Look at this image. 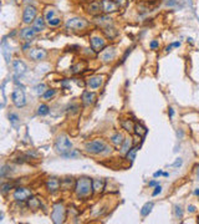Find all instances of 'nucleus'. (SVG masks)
<instances>
[{"mask_svg": "<svg viewBox=\"0 0 199 224\" xmlns=\"http://www.w3.org/2000/svg\"><path fill=\"white\" fill-rule=\"evenodd\" d=\"M13 187H14V184H11V183H4V184L1 186V192H3V193L10 192V189H13Z\"/></svg>", "mask_w": 199, "mask_h": 224, "instance_id": "nucleus-39", "label": "nucleus"}, {"mask_svg": "<svg viewBox=\"0 0 199 224\" xmlns=\"http://www.w3.org/2000/svg\"><path fill=\"white\" fill-rule=\"evenodd\" d=\"M75 192H76V196L79 198H85L87 196H90L94 192L92 189V179H90L87 177H81L76 181V184H75Z\"/></svg>", "mask_w": 199, "mask_h": 224, "instance_id": "nucleus-2", "label": "nucleus"}, {"mask_svg": "<svg viewBox=\"0 0 199 224\" xmlns=\"http://www.w3.org/2000/svg\"><path fill=\"white\" fill-rule=\"evenodd\" d=\"M168 116H169V118H173V116H174V110L172 107H169V110H168Z\"/></svg>", "mask_w": 199, "mask_h": 224, "instance_id": "nucleus-47", "label": "nucleus"}, {"mask_svg": "<svg viewBox=\"0 0 199 224\" xmlns=\"http://www.w3.org/2000/svg\"><path fill=\"white\" fill-rule=\"evenodd\" d=\"M9 121H10V123L13 124L14 127H16V124H18V123L20 122L18 113H14V112H11V113L9 115Z\"/></svg>", "mask_w": 199, "mask_h": 224, "instance_id": "nucleus-34", "label": "nucleus"}, {"mask_svg": "<svg viewBox=\"0 0 199 224\" xmlns=\"http://www.w3.org/2000/svg\"><path fill=\"white\" fill-rule=\"evenodd\" d=\"M182 163H183V161H182V158H177V161L172 164V167H180Z\"/></svg>", "mask_w": 199, "mask_h": 224, "instance_id": "nucleus-44", "label": "nucleus"}, {"mask_svg": "<svg viewBox=\"0 0 199 224\" xmlns=\"http://www.w3.org/2000/svg\"><path fill=\"white\" fill-rule=\"evenodd\" d=\"M75 184H76V182H73L72 178H64L61 181V189L69 190L71 188H75Z\"/></svg>", "mask_w": 199, "mask_h": 224, "instance_id": "nucleus-24", "label": "nucleus"}, {"mask_svg": "<svg viewBox=\"0 0 199 224\" xmlns=\"http://www.w3.org/2000/svg\"><path fill=\"white\" fill-rule=\"evenodd\" d=\"M81 100H82V103H84L85 106H90L96 101V94L91 92V91H85L81 96Z\"/></svg>", "mask_w": 199, "mask_h": 224, "instance_id": "nucleus-17", "label": "nucleus"}, {"mask_svg": "<svg viewBox=\"0 0 199 224\" xmlns=\"http://www.w3.org/2000/svg\"><path fill=\"white\" fill-rule=\"evenodd\" d=\"M135 133L139 137H144L147 133V128L144 126H142L141 123H136L135 124Z\"/></svg>", "mask_w": 199, "mask_h": 224, "instance_id": "nucleus-28", "label": "nucleus"}, {"mask_svg": "<svg viewBox=\"0 0 199 224\" xmlns=\"http://www.w3.org/2000/svg\"><path fill=\"white\" fill-rule=\"evenodd\" d=\"M122 128L123 130H126L127 132H135V123L132 122V120H124V121H122Z\"/></svg>", "mask_w": 199, "mask_h": 224, "instance_id": "nucleus-27", "label": "nucleus"}, {"mask_svg": "<svg viewBox=\"0 0 199 224\" xmlns=\"http://www.w3.org/2000/svg\"><path fill=\"white\" fill-rule=\"evenodd\" d=\"M188 212L189 213H194L195 212V207L194 205H188Z\"/></svg>", "mask_w": 199, "mask_h": 224, "instance_id": "nucleus-48", "label": "nucleus"}, {"mask_svg": "<svg viewBox=\"0 0 199 224\" xmlns=\"http://www.w3.org/2000/svg\"><path fill=\"white\" fill-rule=\"evenodd\" d=\"M85 66H86L85 62L77 64L76 66H73V67H72V72H73V73H80V72H82V71H85V70H82V67H85Z\"/></svg>", "mask_w": 199, "mask_h": 224, "instance_id": "nucleus-37", "label": "nucleus"}, {"mask_svg": "<svg viewBox=\"0 0 199 224\" xmlns=\"http://www.w3.org/2000/svg\"><path fill=\"white\" fill-rule=\"evenodd\" d=\"M198 176H199V169H198Z\"/></svg>", "mask_w": 199, "mask_h": 224, "instance_id": "nucleus-53", "label": "nucleus"}, {"mask_svg": "<svg viewBox=\"0 0 199 224\" xmlns=\"http://www.w3.org/2000/svg\"><path fill=\"white\" fill-rule=\"evenodd\" d=\"M105 186H106L105 179H101V178L92 179V189H94V192H95V193L102 192V190L105 189Z\"/></svg>", "mask_w": 199, "mask_h": 224, "instance_id": "nucleus-19", "label": "nucleus"}, {"mask_svg": "<svg viewBox=\"0 0 199 224\" xmlns=\"http://www.w3.org/2000/svg\"><path fill=\"white\" fill-rule=\"evenodd\" d=\"M194 194L199 197V189H195V190H194Z\"/></svg>", "mask_w": 199, "mask_h": 224, "instance_id": "nucleus-52", "label": "nucleus"}, {"mask_svg": "<svg viewBox=\"0 0 199 224\" xmlns=\"http://www.w3.org/2000/svg\"><path fill=\"white\" fill-rule=\"evenodd\" d=\"M13 69H14V72H15V77H20L26 72L28 66L25 65V62L21 61V60H15L13 62Z\"/></svg>", "mask_w": 199, "mask_h": 224, "instance_id": "nucleus-12", "label": "nucleus"}, {"mask_svg": "<svg viewBox=\"0 0 199 224\" xmlns=\"http://www.w3.org/2000/svg\"><path fill=\"white\" fill-rule=\"evenodd\" d=\"M36 15H37V9H36V7L34 5H28L24 9V13H22V21L25 24L34 22L35 19H36Z\"/></svg>", "mask_w": 199, "mask_h": 224, "instance_id": "nucleus-7", "label": "nucleus"}, {"mask_svg": "<svg viewBox=\"0 0 199 224\" xmlns=\"http://www.w3.org/2000/svg\"><path fill=\"white\" fill-rule=\"evenodd\" d=\"M36 35V31L34 30V28H25L20 31V37L25 41H30L35 37Z\"/></svg>", "mask_w": 199, "mask_h": 224, "instance_id": "nucleus-18", "label": "nucleus"}, {"mask_svg": "<svg viewBox=\"0 0 199 224\" xmlns=\"http://www.w3.org/2000/svg\"><path fill=\"white\" fill-rule=\"evenodd\" d=\"M54 148H55L56 153H59L62 157V156H65L66 153H69L72 149V143H71V141L69 139V137L66 135H60V136H57V138L55 139Z\"/></svg>", "mask_w": 199, "mask_h": 224, "instance_id": "nucleus-3", "label": "nucleus"}, {"mask_svg": "<svg viewBox=\"0 0 199 224\" xmlns=\"http://www.w3.org/2000/svg\"><path fill=\"white\" fill-rule=\"evenodd\" d=\"M158 184H159V183H158V182H157V181H152V182H149V187H157Z\"/></svg>", "mask_w": 199, "mask_h": 224, "instance_id": "nucleus-49", "label": "nucleus"}, {"mask_svg": "<svg viewBox=\"0 0 199 224\" xmlns=\"http://www.w3.org/2000/svg\"><path fill=\"white\" fill-rule=\"evenodd\" d=\"M49 112H50V107L47 105H45V103L40 105L37 107V115H40V116H46Z\"/></svg>", "mask_w": 199, "mask_h": 224, "instance_id": "nucleus-31", "label": "nucleus"}, {"mask_svg": "<svg viewBox=\"0 0 199 224\" xmlns=\"http://www.w3.org/2000/svg\"><path fill=\"white\" fill-rule=\"evenodd\" d=\"M61 86H62L64 88H70V80H64V81L61 82Z\"/></svg>", "mask_w": 199, "mask_h": 224, "instance_id": "nucleus-43", "label": "nucleus"}, {"mask_svg": "<svg viewBox=\"0 0 199 224\" xmlns=\"http://www.w3.org/2000/svg\"><path fill=\"white\" fill-rule=\"evenodd\" d=\"M88 25V22L82 18H72L66 21V28L71 30H82Z\"/></svg>", "mask_w": 199, "mask_h": 224, "instance_id": "nucleus-8", "label": "nucleus"}, {"mask_svg": "<svg viewBox=\"0 0 199 224\" xmlns=\"http://www.w3.org/2000/svg\"><path fill=\"white\" fill-rule=\"evenodd\" d=\"M55 94H56V90H54V88L46 90V91H45V94L43 95V98H44V100H49V98L54 97V96H55Z\"/></svg>", "mask_w": 199, "mask_h": 224, "instance_id": "nucleus-36", "label": "nucleus"}, {"mask_svg": "<svg viewBox=\"0 0 199 224\" xmlns=\"http://www.w3.org/2000/svg\"><path fill=\"white\" fill-rule=\"evenodd\" d=\"M71 110V113H77L79 112V106L77 105H71L69 107V111Z\"/></svg>", "mask_w": 199, "mask_h": 224, "instance_id": "nucleus-42", "label": "nucleus"}, {"mask_svg": "<svg viewBox=\"0 0 199 224\" xmlns=\"http://www.w3.org/2000/svg\"><path fill=\"white\" fill-rule=\"evenodd\" d=\"M152 208H153V202L146 203V204L142 207V209H141V215H142V217H147V215L152 212Z\"/></svg>", "mask_w": 199, "mask_h": 224, "instance_id": "nucleus-29", "label": "nucleus"}, {"mask_svg": "<svg viewBox=\"0 0 199 224\" xmlns=\"http://www.w3.org/2000/svg\"><path fill=\"white\" fill-rule=\"evenodd\" d=\"M103 84V77L102 76H94V77H90L87 81H86V85L92 88V90H96L98 87H101Z\"/></svg>", "mask_w": 199, "mask_h": 224, "instance_id": "nucleus-16", "label": "nucleus"}, {"mask_svg": "<svg viewBox=\"0 0 199 224\" xmlns=\"http://www.w3.org/2000/svg\"><path fill=\"white\" fill-rule=\"evenodd\" d=\"M34 90H35V92H36L39 96H43V95L45 94V91H46L47 88H46V85H45V84H39V85H36V86H35V88H34Z\"/></svg>", "mask_w": 199, "mask_h": 224, "instance_id": "nucleus-33", "label": "nucleus"}, {"mask_svg": "<svg viewBox=\"0 0 199 224\" xmlns=\"http://www.w3.org/2000/svg\"><path fill=\"white\" fill-rule=\"evenodd\" d=\"M123 141H124V138H123V135L121 132H116V133H113L111 136V142L114 146H121L123 143Z\"/></svg>", "mask_w": 199, "mask_h": 224, "instance_id": "nucleus-25", "label": "nucleus"}, {"mask_svg": "<svg viewBox=\"0 0 199 224\" xmlns=\"http://www.w3.org/2000/svg\"><path fill=\"white\" fill-rule=\"evenodd\" d=\"M163 173H164L163 171H157V172H154V173H153V177H154V178H158V177L163 176Z\"/></svg>", "mask_w": 199, "mask_h": 224, "instance_id": "nucleus-46", "label": "nucleus"}, {"mask_svg": "<svg viewBox=\"0 0 199 224\" xmlns=\"http://www.w3.org/2000/svg\"><path fill=\"white\" fill-rule=\"evenodd\" d=\"M46 189L50 193H56L57 190L61 189V181L55 177H51L46 181Z\"/></svg>", "mask_w": 199, "mask_h": 224, "instance_id": "nucleus-11", "label": "nucleus"}, {"mask_svg": "<svg viewBox=\"0 0 199 224\" xmlns=\"http://www.w3.org/2000/svg\"><path fill=\"white\" fill-rule=\"evenodd\" d=\"M174 213H176V218H182V217H183V211H182L180 205L174 207Z\"/></svg>", "mask_w": 199, "mask_h": 224, "instance_id": "nucleus-38", "label": "nucleus"}, {"mask_svg": "<svg viewBox=\"0 0 199 224\" xmlns=\"http://www.w3.org/2000/svg\"><path fill=\"white\" fill-rule=\"evenodd\" d=\"M90 44H91V49H92L95 52L102 51V50L106 47L105 40H103L102 37H100V36H94V37H91Z\"/></svg>", "mask_w": 199, "mask_h": 224, "instance_id": "nucleus-10", "label": "nucleus"}, {"mask_svg": "<svg viewBox=\"0 0 199 224\" xmlns=\"http://www.w3.org/2000/svg\"><path fill=\"white\" fill-rule=\"evenodd\" d=\"M161 192H162V187L158 184V186H157L156 188H154V190H153V192H152V196L153 197H156V196H158V194H161Z\"/></svg>", "mask_w": 199, "mask_h": 224, "instance_id": "nucleus-40", "label": "nucleus"}, {"mask_svg": "<svg viewBox=\"0 0 199 224\" xmlns=\"http://www.w3.org/2000/svg\"><path fill=\"white\" fill-rule=\"evenodd\" d=\"M11 101L16 107H24L26 105V97H25V92L22 88L16 87L13 91V95H11Z\"/></svg>", "mask_w": 199, "mask_h": 224, "instance_id": "nucleus-6", "label": "nucleus"}, {"mask_svg": "<svg viewBox=\"0 0 199 224\" xmlns=\"http://www.w3.org/2000/svg\"><path fill=\"white\" fill-rule=\"evenodd\" d=\"M80 156H81V153L77 151V149H71L69 153H66V154L62 156V157H64V158H70V160H72V158H77V157H80Z\"/></svg>", "mask_w": 199, "mask_h": 224, "instance_id": "nucleus-32", "label": "nucleus"}, {"mask_svg": "<svg viewBox=\"0 0 199 224\" xmlns=\"http://www.w3.org/2000/svg\"><path fill=\"white\" fill-rule=\"evenodd\" d=\"M51 219L55 224H60L64 223L66 219V209L62 203H56L52 208V213H51Z\"/></svg>", "mask_w": 199, "mask_h": 224, "instance_id": "nucleus-4", "label": "nucleus"}, {"mask_svg": "<svg viewBox=\"0 0 199 224\" xmlns=\"http://www.w3.org/2000/svg\"><path fill=\"white\" fill-rule=\"evenodd\" d=\"M102 10L107 14H110V13H114V11H117L118 10V5L116 1H112V0H102Z\"/></svg>", "mask_w": 199, "mask_h": 224, "instance_id": "nucleus-14", "label": "nucleus"}, {"mask_svg": "<svg viewBox=\"0 0 199 224\" xmlns=\"http://www.w3.org/2000/svg\"><path fill=\"white\" fill-rule=\"evenodd\" d=\"M32 24H34V25H32V28H34V30L36 32H40V31H43L45 29V19L41 18V16H40V18H36L35 21Z\"/></svg>", "mask_w": 199, "mask_h": 224, "instance_id": "nucleus-23", "label": "nucleus"}, {"mask_svg": "<svg viewBox=\"0 0 199 224\" xmlns=\"http://www.w3.org/2000/svg\"><path fill=\"white\" fill-rule=\"evenodd\" d=\"M111 18L108 15H103V16H97L96 18V21L97 22H100V24H103V22H106V24H110L111 22Z\"/></svg>", "mask_w": 199, "mask_h": 224, "instance_id": "nucleus-35", "label": "nucleus"}, {"mask_svg": "<svg viewBox=\"0 0 199 224\" xmlns=\"http://www.w3.org/2000/svg\"><path fill=\"white\" fill-rule=\"evenodd\" d=\"M85 149L91 154H107L111 152V147L103 139H94L85 143Z\"/></svg>", "mask_w": 199, "mask_h": 224, "instance_id": "nucleus-1", "label": "nucleus"}, {"mask_svg": "<svg viewBox=\"0 0 199 224\" xmlns=\"http://www.w3.org/2000/svg\"><path fill=\"white\" fill-rule=\"evenodd\" d=\"M116 3H117V5L120 7H122V6H124L127 4V0H116Z\"/></svg>", "mask_w": 199, "mask_h": 224, "instance_id": "nucleus-45", "label": "nucleus"}, {"mask_svg": "<svg viewBox=\"0 0 199 224\" xmlns=\"http://www.w3.org/2000/svg\"><path fill=\"white\" fill-rule=\"evenodd\" d=\"M26 202H28V207L31 211H37V209H40V207H41V202H40V199L37 197H32L31 196Z\"/></svg>", "mask_w": 199, "mask_h": 224, "instance_id": "nucleus-20", "label": "nucleus"}, {"mask_svg": "<svg viewBox=\"0 0 199 224\" xmlns=\"http://www.w3.org/2000/svg\"><path fill=\"white\" fill-rule=\"evenodd\" d=\"M45 20L46 22L50 25V26H59L61 24V16L56 9H52V7H49L45 11Z\"/></svg>", "mask_w": 199, "mask_h": 224, "instance_id": "nucleus-5", "label": "nucleus"}, {"mask_svg": "<svg viewBox=\"0 0 199 224\" xmlns=\"http://www.w3.org/2000/svg\"><path fill=\"white\" fill-rule=\"evenodd\" d=\"M102 31H103L105 36H106L107 39H110V40H112V39H114V37L118 36V31L116 30L114 28H112V26H108V25H107L106 28H103Z\"/></svg>", "mask_w": 199, "mask_h": 224, "instance_id": "nucleus-22", "label": "nucleus"}, {"mask_svg": "<svg viewBox=\"0 0 199 224\" xmlns=\"http://www.w3.org/2000/svg\"><path fill=\"white\" fill-rule=\"evenodd\" d=\"M131 148H132V139H131V138H124L123 143L121 145V149H120V152L126 154V153L129 151Z\"/></svg>", "mask_w": 199, "mask_h": 224, "instance_id": "nucleus-26", "label": "nucleus"}, {"mask_svg": "<svg viewBox=\"0 0 199 224\" xmlns=\"http://www.w3.org/2000/svg\"><path fill=\"white\" fill-rule=\"evenodd\" d=\"M138 146H136V147H132L129 151L126 153V158L128 160V161H131V162H133L135 161V158H136V153H137V151H138Z\"/></svg>", "mask_w": 199, "mask_h": 224, "instance_id": "nucleus-30", "label": "nucleus"}, {"mask_svg": "<svg viewBox=\"0 0 199 224\" xmlns=\"http://www.w3.org/2000/svg\"><path fill=\"white\" fill-rule=\"evenodd\" d=\"M31 197V190L25 187H18L14 190V199L16 202H25Z\"/></svg>", "mask_w": 199, "mask_h": 224, "instance_id": "nucleus-9", "label": "nucleus"}, {"mask_svg": "<svg viewBox=\"0 0 199 224\" xmlns=\"http://www.w3.org/2000/svg\"><path fill=\"white\" fill-rule=\"evenodd\" d=\"M149 47H151L152 50H156V49H158L159 47V43L157 40H153L151 44H149Z\"/></svg>", "mask_w": 199, "mask_h": 224, "instance_id": "nucleus-41", "label": "nucleus"}, {"mask_svg": "<svg viewBox=\"0 0 199 224\" xmlns=\"http://www.w3.org/2000/svg\"><path fill=\"white\" fill-rule=\"evenodd\" d=\"M101 10H102V3L101 1H92L87 7V11L90 14H94V15L98 14Z\"/></svg>", "mask_w": 199, "mask_h": 224, "instance_id": "nucleus-21", "label": "nucleus"}, {"mask_svg": "<svg viewBox=\"0 0 199 224\" xmlns=\"http://www.w3.org/2000/svg\"><path fill=\"white\" fill-rule=\"evenodd\" d=\"M172 47H173L172 45H169V46H167V47H165V51H167V52H169V51H171V50H172Z\"/></svg>", "mask_w": 199, "mask_h": 224, "instance_id": "nucleus-51", "label": "nucleus"}, {"mask_svg": "<svg viewBox=\"0 0 199 224\" xmlns=\"http://www.w3.org/2000/svg\"><path fill=\"white\" fill-rule=\"evenodd\" d=\"M29 56H30V59L34 61H41L47 56V52L44 49H31L29 52Z\"/></svg>", "mask_w": 199, "mask_h": 224, "instance_id": "nucleus-13", "label": "nucleus"}, {"mask_svg": "<svg viewBox=\"0 0 199 224\" xmlns=\"http://www.w3.org/2000/svg\"><path fill=\"white\" fill-rule=\"evenodd\" d=\"M172 46H173V47H179V46H180V43H178V41H177V43H173Z\"/></svg>", "mask_w": 199, "mask_h": 224, "instance_id": "nucleus-50", "label": "nucleus"}, {"mask_svg": "<svg viewBox=\"0 0 199 224\" xmlns=\"http://www.w3.org/2000/svg\"><path fill=\"white\" fill-rule=\"evenodd\" d=\"M116 57V49L113 46L111 47H107L106 50H103V52L101 54V60L103 62H110L112 61Z\"/></svg>", "mask_w": 199, "mask_h": 224, "instance_id": "nucleus-15", "label": "nucleus"}]
</instances>
